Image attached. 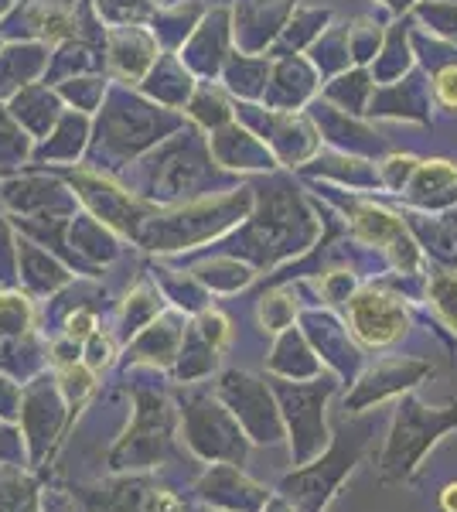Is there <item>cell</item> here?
<instances>
[{
    "label": "cell",
    "mask_w": 457,
    "mask_h": 512,
    "mask_svg": "<svg viewBox=\"0 0 457 512\" xmlns=\"http://www.w3.org/2000/svg\"><path fill=\"white\" fill-rule=\"evenodd\" d=\"M164 301L161 294L154 291L151 284H140L134 294L127 297V304H123V335H137L144 325H151V321L161 315Z\"/></svg>",
    "instance_id": "19"
},
{
    "label": "cell",
    "mask_w": 457,
    "mask_h": 512,
    "mask_svg": "<svg viewBox=\"0 0 457 512\" xmlns=\"http://www.w3.org/2000/svg\"><path fill=\"white\" fill-rule=\"evenodd\" d=\"M195 328H198V335H202L205 342H209L219 355L232 345V321L222 315V311H215V308L198 311Z\"/></svg>",
    "instance_id": "24"
},
{
    "label": "cell",
    "mask_w": 457,
    "mask_h": 512,
    "mask_svg": "<svg viewBox=\"0 0 457 512\" xmlns=\"http://www.w3.org/2000/svg\"><path fill=\"white\" fill-rule=\"evenodd\" d=\"M21 246H24L21 250V274H24V284H28L35 294H52L65 284V280H69V274H65V270L58 267L48 253L35 250L31 243H21Z\"/></svg>",
    "instance_id": "17"
},
{
    "label": "cell",
    "mask_w": 457,
    "mask_h": 512,
    "mask_svg": "<svg viewBox=\"0 0 457 512\" xmlns=\"http://www.w3.org/2000/svg\"><path fill=\"white\" fill-rule=\"evenodd\" d=\"M270 373L280 379H314L324 373V362L318 359L314 345L307 342V335L290 325L287 332H280L270 352Z\"/></svg>",
    "instance_id": "14"
},
{
    "label": "cell",
    "mask_w": 457,
    "mask_h": 512,
    "mask_svg": "<svg viewBox=\"0 0 457 512\" xmlns=\"http://www.w3.org/2000/svg\"><path fill=\"white\" fill-rule=\"evenodd\" d=\"M324 294H328L331 304H342L352 297V277L348 274H331L328 280H324Z\"/></svg>",
    "instance_id": "32"
},
{
    "label": "cell",
    "mask_w": 457,
    "mask_h": 512,
    "mask_svg": "<svg viewBox=\"0 0 457 512\" xmlns=\"http://www.w3.org/2000/svg\"><path fill=\"white\" fill-rule=\"evenodd\" d=\"M0 465H18V468H31L28 465V448H24V434L14 420L0 417Z\"/></svg>",
    "instance_id": "26"
},
{
    "label": "cell",
    "mask_w": 457,
    "mask_h": 512,
    "mask_svg": "<svg viewBox=\"0 0 457 512\" xmlns=\"http://www.w3.org/2000/svg\"><path fill=\"white\" fill-rule=\"evenodd\" d=\"M31 328H35V311H31L28 297L14 291L0 294V342L31 335Z\"/></svg>",
    "instance_id": "18"
},
{
    "label": "cell",
    "mask_w": 457,
    "mask_h": 512,
    "mask_svg": "<svg viewBox=\"0 0 457 512\" xmlns=\"http://www.w3.org/2000/svg\"><path fill=\"white\" fill-rule=\"evenodd\" d=\"M434 93L440 99V106H447V110L457 113V62L444 65V69L434 76Z\"/></svg>",
    "instance_id": "31"
},
{
    "label": "cell",
    "mask_w": 457,
    "mask_h": 512,
    "mask_svg": "<svg viewBox=\"0 0 457 512\" xmlns=\"http://www.w3.org/2000/svg\"><path fill=\"white\" fill-rule=\"evenodd\" d=\"M430 301L437 315L457 332V274H437L430 280Z\"/></svg>",
    "instance_id": "25"
},
{
    "label": "cell",
    "mask_w": 457,
    "mask_h": 512,
    "mask_svg": "<svg viewBox=\"0 0 457 512\" xmlns=\"http://www.w3.org/2000/svg\"><path fill=\"white\" fill-rule=\"evenodd\" d=\"M457 185V168L451 161H427L417 168V181H413V198L420 202H434L447 188Z\"/></svg>",
    "instance_id": "20"
},
{
    "label": "cell",
    "mask_w": 457,
    "mask_h": 512,
    "mask_svg": "<svg viewBox=\"0 0 457 512\" xmlns=\"http://www.w3.org/2000/svg\"><path fill=\"white\" fill-rule=\"evenodd\" d=\"M154 478L147 475H113L110 482H96L76 489L82 512H144L147 489Z\"/></svg>",
    "instance_id": "13"
},
{
    "label": "cell",
    "mask_w": 457,
    "mask_h": 512,
    "mask_svg": "<svg viewBox=\"0 0 457 512\" xmlns=\"http://www.w3.org/2000/svg\"><path fill=\"white\" fill-rule=\"evenodd\" d=\"M188 458L191 454L181 444L178 400L147 386L134 390V420L106 454V468L113 475H147L168 465H185Z\"/></svg>",
    "instance_id": "1"
},
{
    "label": "cell",
    "mask_w": 457,
    "mask_h": 512,
    "mask_svg": "<svg viewBox=\"0 0 457 512\" xmlns=\"http://www.w3.org/2000/svg\"><path fill=\"white\" fill-rule=\"evenodd\" d=\"M116 359V345L110 335L96 332L89 342H82V362H86L93 373H99V369H106L110 362Z\"/></svg>",
    "instance_id": "27"
},
{
    "label": "cell",
    "mask_w": 457,
    "mask_h": 512,
    "mask_svg": "<svg viewBox=\"0 0 457 512\" xmlns=\"http://www.w3.org/2000/svg\"><path fill=\"white\" fill-rule=\"evenodd\" d=\"M185 318L174 315H157L151 325H144L134 335V342L127 345V362L130 366H154V369H174V359L181 352V342H185Z\"/></svg>",
    "instance_id": "12"
},
{
    "label": "cell",
    "mask_w": 457,
    "mask_h": 512,
    "mask_svg": "<svg viewBox=\"0 0 457 512\" xmlns=\"http://www.w3.org/2000/svg\"><path fill=\"white\" fill-rule=\"evenodd\" d=\"M181 444L202 465H239L253 451V441L232 417V410L215 396V390H185L178 396Z\"/></svg>",
    "instance_id": "4"
},
{
    "label": "cell",
    "mask_w": 457,
    "mask_h": 512,
    "mask_svg": "<svg viewBox=\"0 0 457 512\" xmlns=\"http://www.w3.org/2000/svg\"><path fill=\"white\" fill-rule=\"evenodd\" d=\"M0 512H41V485L31 468L0 465Z\"/></svg>",
    "instance_id": "16"
},
{
    "label": "cell",
    "mask_w": 457,
    "mask_h": 512,
    "mask_svg": "<svg viewBox=\"0 0 457 512\" xmlns=\"http://www.w3.org/2000/svg\"><path fill=\"white\" fill-rule=\"evenodd\" d=\"M434 21H437V31H444V35H457V14L454 11H447V7H437Z\"/></svg>",
    "instance_id": "33"
},
{
    "label": "cell",
    "mask_w": 457,
    "mask_h": 512,
    "mask_svg": "<svg viewBox=\"0 0 457 512\" xmlns=\"http://www.w3.org/2000/svg\"><path fill=\"white\" fill-rule=\"evenodd\" d=\"M263 512H301V509H297L294 502H287L284 495L273 492V495H270V502H267V506H263Z\"/></svg>",
    "instance_id": "35"
},
{
    "label": "cell",
    "mask_w": 457,
    "mask_h": 512,
    "mask_svg": "<svg viewBox=\"0 0 457 512\" xmlns=\"http://www.w3.org/2000/svg\"><path fill=\"white\" fill-rule=\"evenodd\" d=\"M427 373H430V366L420 359L376 362L372 369L355 376L352 390L345 396V410L348 414H365V410L379 407L382 400H393V396H403L406 390H413Z\"/></svg>",
    "instance_id": "9"
},
{
    "label": "cell",
    "mask_w": 457,
    "mask_h": 512,
    "mask_svg": "<svg viewBox=\"0 0 457 512\" xmlns=\"http://www.w3.org/2000/svg\"><path fill=\"white\" fill-rule=\"evenodd\" d=\"M212 390L232 410V417L239 420V427H243L253 444H263V448L287 444L284 417H280L277 396H273V386L267 379L229 369V373L215 379Z\"/></svg>",
    "instance_id": "7"
},
{
    "label": "cell",
    "mask_w": 457,
    "mask_h": 512,
    "mask_svg": "<svg viewBox=\"0 0 457 512\" xmlns=\"http://www.w3.org/2000/svg\"><path fill=\"white\" fill-rule=\"evenodd\" d=\"M294 301H290L287 294H263L260 297V321L267 332H287L290 325H294Z\"/></svg>",
    "instance_id": "23"
},
{
    "label": "cell",
    "mask_w": 457,
    "mask_h": 512,
    "mask_svg": "<svg viewBox=\"0 0 457 512\" xmlns=\"http://www.w3.org/2000/svg\"><path fill=\"white\" fill-rule=\"evenodd\" d=\"M270 489L249 478L239 465H209L195 478V499L205 509H232V512H263L270 502Z\"/></svg>",
    "instance_id": "10"
},
{
    "label": "cell",
    "mask_w": 457,
    "mask_h": 512,
    "mask_svg": "<svg viewBox=\"0 0 457 512\" xmlns=\"http://www.w3.org/2000/svg\"><path fill=\"white\" fill-rule=\"evenodd\" d=\"M144 512H191V509H188V502L171 489V485L151 482L147 499H144Z\"/></svg>",
    "instance_id": "28"
},
{
    "label": "cell",
    "mask_w": 457,
    "mask_h": 512,
    "mask_svg": "<svg viewBox=\"0 0 457 512\" xmlns=\"http://www.w3.org/2000/svg\"><path fill=\"white\" fill-rule=\"evenodd\" d=\"M21 390L24 386L18 383V379L0 373V417L14 420V424H18V414H21Z\"/></svg>",
    "instance_id": "30"
},
{
    "label": "cell",
    "mask_w": 457,
    "mask_h": 512,
    "mask_svg": "<svg viewBox=\"0 0 457 512\" xmlns=\"http://www.w3.org/2000/svg\"><path fill=\"white\" fill-rule=\"evenodd\" d=\"M369 441H372V420H352V424L345 420L342 431L331 434V444L324 448V454H318L311 465L290 468L280 478L277 495L294 502L301 512H324L328 502L338 495V489H342L345 478L365 458Z\"/></svg>",
    "instance_id": "2"
},
{
    "label": "cell",
    "mask_w": 457,
    "mask_h": 512,
    "mask_svg": "<svg viewBox=\"0 0 457 512\" xmlns=\"http://www.w3.org/2000/svg\"><path fill=\"white\" fill-rule=\"evenodd\" d=\"M198 280L209 287H222V291H236V287L253 280V270L232 260H212V263H205V267H198Z\"/></svg>",
    "instance_id": "22"
},
{
    "label": "cell",
    "mask_w": 457,
    "mask_h": 512,
    "mask_svg": "<svg viewBox=\"0 0 457 512\" xmlns=\"http://www.w3.org/2000/svg\"><path fill=\"white\" fill-rule=\"evenodd\" d=\"M69 420H72V407H69V400H65L55 373H38L35 379L24 383L18 427L24 434V448H28L31 468L45 465V461L52 458L55 444L62 441Z\"/></svg>",
    "instance_id": "6"
},
{
    "label": "cell",
    "mask_w": 457,
    "mask_h": 512,
    "mask_svg": "<svg viewBox=\"0 0 457 512\" xmlns=\"http://www.w3.org/2000/svg\"><path fill=\"white\" fill-rule=\"evenodd\" d=\"M273 396H277L280 417H284L287 431V451H290V468L311 465L318 454L331 444V427H328V403L338 393L342 379L335 373H321L314 379H270Z\"/></svg>",
    "instance_id": "3"
},
{
    "label": "cell",
    "mask_w": 457,
    "mask_h": 512,
    "mask_svg": "<svg viewBox=\"0 0 457 512\" xmlns=\"http://www.w3.org/2000/svg\"><path fill=\"white\" fill-rule=\"evenodd\" d=\"M301 325H304L301 332L314 345L318 359L328 366V373H335L342 383H355V376L362 369V352L355 349V342L348 338V328H342V321H335L331 315H318V311H307Z\"/></svg>",
    "instance_id": "11"
},
{
    "label": "cell",
    "mask_w": 457,
    "mask_h": 512,
    "mask_svg": "<svg viewBox=\"0 0 457 512\" xmlns=\"http://www.w3.org/2000/svg\"><path fill=\"white\" fill-rule=\"evenodd\" d=\"M215 369H219V352L198 335L195 325H188L185 342H181V352L171 369L174 379H178L181 386H188V383H198V379H209Z\"/></svg>",
    "instance_id": "15"
},
{
    "label": "cell",
    "mask_w": 457,
    "mask_h": 512,
    "mask_svg": "<svg viewBox=\"0 0 457 512\" xmlns=\"http://www.w3.org/2000/svg\"><path fill=\"white\" fill-rule=\"evenodd\" d=\"M348 328L365 349H393L410 332V315L396 294H386L382 287H365L348 297Z\"/></svg>",
    "instance_id": "8"
},
{
    "label": "cell",
    "mask_w": 457,
    "mask_h": 512,
    "mask_svg": "<svg viewBox=\"0 0 457 512\" xmlns=\"http://www.w3.org/2000/svg\"><path fill=\"white\" fill-rule=\"evenodd\" d=\"M437 502H440V512H457V482H447L444 489H440Z\"/></svg>",
    "instance_id": "34"
},
{
    "label": "cell",
    "mask_w": 457,
    "mask_h": 512,
    "mask_svg": "<svg viewBox=\"0 0 457 512\" xmlns=\"http://www.w3.org/2000/svg\"><path fill=\"white\" fill-rule=\"evenodd\" d=\"M99 332V321H96V311L89 308H79L76 315L65 318V338H72V342H89Z\"/></svg>",
    "instance_id": "29"
},
{
    "label": "cell",
    "mask_w": 457,
    "mask_h": 512,
    "mask_svg": "<svg viewBox=\"0 0 457 512\" xmlns=\"http://www.w3.org/2000/svg\"><path fill=\"white\" fill-rule=\"evenodd\" d=\"M55 376H58V386H62L65 400H69L72 414H76V407H82L86 396L96 390V373L86 366V362H76V366L55 369Z\"/></svg>",
    "instance_id": "21"
},
{
    "label": "cell",
    "mask_w": 457,
    "mask_h": 512,
    "mask_svg": "<svg viewBox=\"0 0 457 512\" xmlns=\"http://www.w3.org/2000/svg\"><path fill=\"white\" fill-rule=\"evenodd\" d=\"M457 431V403L447 407H427L417 396H403L400 407L393 414L386 434V448H382L379 468L386 482H406L427 458L444 434Z\"/></svg>",
    "instance_id": "5"
},
{
    "label": "cell",
    "mask_w": 457,
    "mask_h": 512,
    "mask_svg": "<svg viewBox=\"0 0 457 512\" xmlns=\"http://www.w3.org/2000/svg\"><path fill=\"white\" fill-rule=\"evenodd\" d=\"M205 512H232V509H205Z\"/></svg>",
    "instance_id": "36"
}]
</instances>
